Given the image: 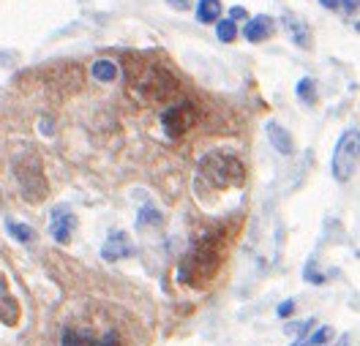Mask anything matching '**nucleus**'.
Returning <instances> with one entry per match:
<instances>
[{
    "instance_id": "nucleus-14",
    "label": "nucleus",
    "mask_w": 360,
    "mask_h": 346,
    "mask_svg": "<svg viewBox=\"0 0 360 346\" xmlns=\"http://www.w3.org/2000/svg\"><path fill=\"white\" fill-rule=\"evenodd\" d=\"M6 232L17 240V243H36V229L28 226V224H19V221H6Z\"/></svg>"
},
{
    "instance_id": "nucleus-2",
    "label": "nucleus",
    "mask_w": 360,
    "mask_h": 346,
    "mask_svg": "<svg viewBox=\"0 0 360 346\" xmlns=\"http://www.w3.org/2000/svg\"><path fill=\"white\" fill-rule=\"evenodd\" d=\"M197 180L208 183L211 188H232V186H243L246 169H243V164H240L237 155L213 150V153H208V155L200 158Z\"/></svg>"
},
{
    "instance_id": "nucleus-1",
    "label": "nucleus",
    "mask_w": 360,
    "mask_h": 346,
    "mask_svg": "<svg viewBox=\"0 0 360 346\" xmlns=\"http://www.w3.org/2000/svg\"><path fill=\"white\" fill-rule=\"evenodd\" d=\"M218 265H221V235L213 232L205 235L183 259V265L178 268V281L189 286H202L205 281L216 276Z\"/></svg>"
},
{
    "instance_id": "nucleus-25",
    "label": "nucleus",
    "mask_w": 360,
    "mask_h": 346,
    "mask_svg": "<svg viewBox=\"0 0 360 346\" xmlns=\"http://www.w3.org/2000/svg\"><path fill=\"white\" fill-rule=\"evenodd\" d=\"M341 3V11L347 14H358V0H339Z\"/></svg>"
},
{
    "instance_id": "nucleus-4",
    "label": "nucleus",
    "mask_w": 360,
    "mask_h": 346,
    "mask_svg": "<svg viewBox=\"0 0 360 346\" xmlns=\"http://www.w3.org/2000/svg\"><path fill=\"white\" fill-rule=\"evenodd\" d=\"M14 175L19 180V188H22L28 202L39 205L47 197V177H44V169H41V161H39L36 153L19 155L14 161Z\"/></svg>"
},
{
    "instance_id": "nucleus-26",
    "label": "nucleus",
    "mask_w": 360,
    "mask_h": 346,
    "mask_svg": "<svg viewBox=\"0 0 360 346\" xmlns=\"http://www.w3.org/2000/svg\"><path fill=\"white\" fill-rule=\"evenodd\" d=\"M322 3V8H328V11H341V3L339 0H319Z\"/></svg>"
},
{
    "instance_id": "nucleus-23",
    "label": "nucleus",
    "mask_w": 360,
    "mask_h": 346,
    "mask_svg": "<svg viewBox=\"0 0 360 346\" xmlns=\"http://www.w3.org/2000/svg\"><path fill=\"white\" fill-rule=\"evenodd\" d=\"M295 314V300H284L282 305H279V316L284 319V316H292Z\"/></svg>"
},
{
    "instance_id": "nucleus-17",
    "label": "nucleus",
    "mask_w": 360,
    "mask_h": 346,
    "mask_svg": "<svg viewBox=\"0 0 360 346\" xmlns=\"http://www.w3.org/2000/svg\"><path fill=\"white\" fill-rule=\"evenodd\" d=\"M297 98H300V104H306V107H314V104H317V82H314L311 76H303V79L297 82Z\"/></svg>"
},
{
    "instance_id": "nucleus-12",
    "label": "nucleus",
    "mask_w": 360,
    "mask_h": 346,
    "mask_svg": "<svg viewBox=\"0 0 360 346\" xmlns=\"http://www.w3.org/2000/svg\"><path fill=\"white\" fill-rule=\"evenodd\" d=\"M265 134H268L271 144H273L282 155H292V153H295V142L289 137V131L287 129H282L276 120H268V123H265Z\"/></svg>"
},
{
    "instance_id": "nucleus-27",
    "label": "nucleus",
    "mask_w": 360,
    "mask_h": 346,
    "mask_svg": "<svg viewBox=\"0 0 360 346\" xmlns=\"http://www.w3.org/2000/svg\"><path fill=\"white\" fill-rule=\"evenodd\" d=\"M336 346H350V336H341V338H339V344Z\"/></svg>"
},
{
    "instance_id": "nucleus-21",
    "label": "nucleus",
    "mask_w": 360,
    "mask_h": 346,
    "mask_svg": "<svg viewBox=\"0 0 360 346\" xmlns=\"http://www.w3.org/2000/svg\"><path fill=\"white\" fill-rule=\"evenodd\" d=\"M90 346H120V336L115 330H107L101 338H90Z\"/></svg>"
},
{
    "instance_id": "nucleus-15",
    "label": "nucleus",
    "mask_w": 360,
    "mask_h": 346,
    "mask_svg": "<svg viewBox=\"0 0 360 346\" xmlns=\"http://www.w3.org/2000/svg\"><path fill=\"white\" fill-rule=\"evenodd\" d=\"M161 221H164V215H161L158 210L153 208V205H145V208L140 210V215H137V229H140V232H145V229H158Z\"/></svg>"
},
{
    "instance_id": "nucleus-8",
    "label": "nucleus",
    "mask_w": 360,
    "mask_h": 346,
    "mask_svg": "<svg viewBox=\"0 0 360 346\" xmlns=\"http://www.w3.org/2000/svg\"><path fill=\"white\" fill-rule=\"evenodd\" d=\"M131 254H134V246H131V237L123 229H115V232L107 235V243L101 246L104 262H120V259H129Z\"/></svg>"
},
{
    "instance_id": "nucleus-18",
    "label": "nucleus",
    "mask_w": 360,
    "mask_h": 346,
    "mask_svg": "<svg viewBox=\"0 0 360 346\" xmlns=\"http://www.w3.org/2000/svg\"><path fill=\"white\" fill-rule=\"evenodd\" d=\"M90 338L93 336H87V333H82L76 327H66L63 336H61V346H90Z\"/></svg>"
},
{
    "instance_id": "nucleus-13",
    "label": "nucleus",
    "mask_w": 360,
    "mask_h": 346,
    "mask_svg": "<svg viewBox=\"0 0 360 346\" xmlns=\"http://www.w3.org/2000/svg\"><path fill=\"white\" fill-rule=\"evenodd\" d=\"M221 17V0H200L197 3V19L202 25H213Z\"/></svg>"
},
{
    "instance_id": "nucleus-6",
    "label": "nucleus",
    "mask_w": 360,
    "mask_h": 346,
    "mask_svg": "<svg viewBox=\"0 0 360 346\" xmlns=\"http://www.w3.org/2000/svg\"><path fill=\"white\" fill-rule=\"evenodd\" d=\"M197 118H200L197 107L189 104V101H183V104L169 107V109L161 115V129H164V134L169 139H178V137H183V134L197 123Z\"/></svg>"
},
{
    "instance_id": "nucleus-7",
    "label": "nucleus",
    "mask_w": 360,
    "mask_h": 346,
    "mask_svg": "<svg viewBox=\"0 0 360 346\" xmlns=\"http://www.w3.org/2000/svg\"><path fill=\"white\" fill-rule=\"evenodd\" d=\"M74 229H76V215H74L66 205H58V208L52 210V221H50V235H52V240L61 243V246L72 243Z\"/></svg>"
},
{
    "instance_id": "nucleus-5",
    "label": "nucleus",
    "mask_w": 360,
    "mask_h": 346,
    "mask_svg": "<svg viewBox=\"0 0 360 346\" xmlns=\"http://www.w3.org/2000/svg\"><path fill=\"white\" fill-rule=\"evenodd\" d=\"M358 153H360V131L358 126H352V129H347L341 134L336 150H333V161H330L333 177L339 183H347V180L355 177V172H358Z\"/></svg>"
},
{
    "instance_id": "nucleus-10",
    "label": "nucleus",
    "mask_w": 360,
    "mask_h": 346,
    "mask_svg": "<svg viewBox=\"0 0 360 346\" xmlns=\"http://www.w3.org/2000/svg\"><path fill=\"white\" fill-rule=\"evenodd\" d=\"M282 22H284V28H287L289 39H292V44L295 47H300V50H308L311 47V30H308V25L300 19V17H295V14H284L282 17Z\"/></svg>"
},
{
    "instance_id": "nucleus-3",
    "label": "nucleus",
    "mask_w": 360,
    "mask_h": 346,
    "mask_svg": "<svg viewBox=\"0 0 360 346\" xmlns=\"http://www.w3.org/2000/svg\"><path fill=\"white\" fill-rule=\"evenodd\" d=\"M131 93H137L142 101H164L178 93V82L169 71L147 66L137 76H131Z\"/></svg>"
},
{
    "instance_id": "nucleus-11",
    "label": "nucleus",
    "mask_w": 360,
    "mask_h": 346,
    "mask_svg": "<svg viewBox=\"0 0 360 346\" xmlns=\"http://www.w3.org/2000/svg\"><path fill=\"white\" fill-rule=\"evenodd\" d=\"M273 30H276V22H273L271 17H265V14H260V17L248 19V25L243 28V36H246L251 44H260V41L271 39V36H273Z\"/></svg>"
},
{
    "instance_id": "nucleus-24",
    "label": "nucleus",
    "mask_w": 360,
    "mask_h": 346,
    "mask_svg": "<svg viewBox=\"0 0 360 346\" xmlns=\"http://www.w3.org/2000/svg\"><path fill=\"white\" fill-rule=\"evenodd\" d=\"M303 278H306V281H311V283H322V281H325V276H319V273H317V270H314L311 265L306 268V273H303Z\"/></svg>"
},
{
    "instance_id": "nucleus-22",
    "label": "nucleus",
    "mask_w": 360,
    "mask_h": 346,
    "mask_svg": "<svg viewBox=\"0 0 360 346\" xmlns=\"http://www.w3.org/2000/svg\"><path fill=\"white\" fill-rule=\"evenodd\" d=\"M246 17H248V11H246L243 6H232V8H229V19H232V22H237V19H246Z\"/></svg>"
},
{
    "instance_id": "nucleus-16",
    "label": "nucleus",
    "mask_w": 360,
    "mask_h": 346,
    "mask_svg": "<svg viewBox=\"0 0 360 346\" xmlns=\"http://www.w3.org/2000/svg\"><path fill=\"white\" fill-rule=\"evenodd\" d=\"M90 76L98 79V82H112L118 76V63H112V61H96L90 66Z\"/></svg>"
},
{
    "instance_id": "nucleus-9",
    "label": "nucleus",
    "mask_w": 360,
    "mask_h": 346,
    "mask_svg": "<svg viewBox=\"0 0 360 346\" xmlns=\"http://www.w3.org/2000/svg\"><path fill=\"white\" fill-rule=\"evenodd\" d=\"M0 322L8 325V327H14L19 322V303L14 300V294H11L3 273H0Z\"/></svg>"
},
{
    "instance_id": "nucleus-20",
    "label": "nucleus",
    "mask_w": 360,
    "mask_h": 346,
    "mask_svg": "<svg viewBox=\"0 0 360 346\" xmlns=\"http://www.w3.org/2000/svg\"><path fill=\"white\" fill-rule=\"evenodd\" d=\"M330 336H333V330H330V327H319L311 338H303V346H319V344H325Z\"/></svg>"
},
{
    "instance_id": "nucleus-19",
    "label": "nucleus",
    "mask_w": 360,
    "mask_h": 346,
    "mask_svg": "<svg viewBox=\"0 0 360 346\" xmlns=\"http://www.w3.org/2000/svg\"><path fill=\"white\" fill-rule=\"evenodd\" d=\"M216 36H218V41L232 44V41L237 39V25H235L232 19H221V22L216 25Z\"/></svg>"
}]
</instances>
